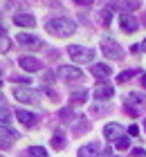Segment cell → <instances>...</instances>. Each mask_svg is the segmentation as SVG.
<instances>
[{
	"label": "cell",
	"mask_w": 146,
	"mask_h": 157,
	"mask_svg": "<svg viewBox=\"0 0 146 157\" xmlns=\"http://www.w3.org/2000/svg\"><path fill=\"white\" fill-rule=\"evenodd\" d=\"M18 137H20V135L14 130V128H9V126H0V146H11Z\"/></svg>",
	"instance_id": "52a82bcc"
},
{
	"label": "cell",
	"mask_w": 146,
	"mask_h": 157,
	"mask_svg": "<svg viewBox=\"0 0 146 157\" xmlns=\"http://www.w3.org/2000/svg\"><path fill=\"white\" fill-rule=\"evenodd\" d=\"M142 83H144V88H146V74H144V76H142Z\"/></svg>",
	"instance_id": "d6a6232c"
},
{
	"label": "cell",
	"mask_w": 146,
	"mask_h": 157,
	"mask_svg": "<svg viewBox=\"0 0 146 157\" xmlns=\"http://www.w3.org/2000/svg\"><path fill=\"white\" fill-rule=\"evenodd\" d=\"M110 7H124V9H137L140 2H112Z\"/></svg>",
	"instance_id": "603a6c76"
},
{
	"label": "cell",
	"mask_w": 146,
	"mask_h": 157,
	"mask_svg": "<svg viewBox=\"0 0 146 157\" xmlns=\"http://www.w3.org/2000/svg\"><path fill=\"white\" fill-rule=\"evenodd\" d=\"M135 74H137V70H126V72H119V74H117V81H119V83H126L128 78H133Z\"/></svg>",
	"instance_id": "d6986e66"
},
{
	"label": "cell",
	"mask_w": 146,
	"mask_h": 157,
	"mask_svg": "<svg viewBox=\"0 0 146 157\" xmlns=\"http://www.w3.org/2000/svg\"><path fill=\"white\" fill-rule=\"evenodd\" d=\"M112 94H115V88L110 83H99L97 88H94V97H97V99H104V101H106V99H110Z\"/></svg>",
	"instance_id": "7c38bea8"
},
{
	"label": "cell",
	"mask_w": 146,
	"mask_h": 157,
	"mask_svg": "<svg viewBox=\"0 0 146 157\" xmlns=\"http://www.w3.org/2000/svg\"><path fill=\"white\" fill-rule=\"evenodd\" d=\"M16 40H18L23 47H27V49H41V47H43V40H41L38 36H34V34H27V32L18 34Z\"/></svg>",
	"instance_id": "5b68a950"
},
{
	"label": "cell",
	"mask_w": 146,
	"mask_h": 157,
	"mask_svg": "<svg viewBox=\"0 0 146 157\" xmlns=\"http://www.w3.org/2000/svg\"><path fill=\"white\" fill-rule=\"evenodd\" d=\"M18 65L23 70H27V72H38V70H41V61L34 59V56H20Z\"/></svg>",
	"instance_id": "30bf717a"
},
{
	"label": "cell",
	"mask_w": 146,
	"mask_h": 157,
	"mask_svg": "<svg viewBox=\"0 0 146 157\" xmlns=\"http://www.w3.org/2000/svg\"><path fill=\"white\" fill-rule=\"evenodd\" d=\"M142 105H144V99H142L140 94L130 92V94L126 97V110L130 112V115H137V112L142 110Z\"/></svg>",
	"instance_id": "ba28073f"
},
{
	"label": "cell",
	"mask_w": 146,
	"mask_h": 157,
	"mask_svg": "<svg viewBox=\"0 0 146 157\" xmlns=\"http://www.w3.org/2000/svg\"><path fill=\"white\" fill-rule=\"evenodd\" d=\"M110 65H104V63H94L92 65V74L97 76V78H106V76H110Z\"/></svg>",
	"instance_id": "2e32d148"
},
{
	"label": "cell",
	"mask_w": 146,
	"mask_h": 157,
	"mask_svg": "<svg viewBox=\"0 0 146 157\" xmlns=\"http://www.w3.org/2000/svg\"><path fill=\"white\" fill-rule=\"evenodd\" d=\"M14 23L18 27H34L36 20H34L32 13H16V16H14Z\"/></svg>",
	"instance_id": "9a60e30c"
},
{
	"label": "cell",
	"mask_w": 146,
	"mask_h": 157,
	"mask_svg": "<svg viewBox=\"0 0 146 157\" xmlns=\"http://www.w3.org/2000/svg\"><path fill=\"white\" fill-rule=\"evenodd\" d=\"M0 121H2V126H9L11 121V110L7 105H0Z\"/></svg>",
	"instance_id": "ac0fdd59"
},
{
	"label": "cell",
	"mask_w": 146,
	"mask_h": 157,
	"mask_svg": "<svg viewBox=\"0 0 146 157\" xmlns=\"http://www.w3.org/2000/svg\"><path fill=\"white\" fill-rule=\"evenodd\" d=\"M101 157H112V151H110V148H106V151H101Z\"/></svg>",
	"instance_id": "f546056e"
},
{
	"label": "cell",
	"mask_w": 146,
	"mask_h": 157,
	"mask_svg": "<svg viewBox=\"0 0 146 157\" xmlns=\"http://www.w3.org/2000/svg\"><path fill=\"white\" fill-rule=\"evenodd\" d=\"M99 20H101V23H104L106 27L110 25V9H104V11H101V16H99Z\"/></svg>",
	"instance_id": "d4e9b609"
},
{
	"label": "cell",
	"mask_w": 146,
	"mask_h": 157,
	"mask_svg": "<svg viewBox=\"0 0 146 157\" xmlns=\"http://www.w3.org/2000/svg\"><path fill=\"white\" fill-rule=\"evenodd\" d=\"M133 157H146V151H144V148H135V151H133Z\"/></svg>",
	"instance_id": "83f0119b"
},
{
	"label": "cell",
	"mask_w": 146,
	"mask_h": 157,
	"mask_svg": "<svg viewBox=\"0 0 146 157\" xmlns=\"http://www.w3.org/2000/svg\"><path fill=\"white\" fill-rule=\"evenodd\" d=\"M27 157H47V151L43 146H32L27 148Z\"/></svg>",
	"instance_id": "e0dca14e"
},
{
	"label": "cell",
	"mask_w": 146,
	"mask_h": 157,
	"mask_svg": "<svg viewBox=\"0 0 146 157\" xmlns=\"http://www.w3.org/2000/svg\"><path fill=\"white\" fill-rule=\"evenodd\" d=\"M68 54H70V59L74 63H92L94 61V49L83 47V45H70Z\"/></svg>",
	"instance_id": "7a4b0ae2"
},
{
	"label": "cell",
	"mask_w": 146,
	"mask_h": 157,
	"mask_svg": "<svg viewBox=\"0 0 146 157\" xmlns=\"http://www.w3.org/2000/svg\"><path fill=\"white\" fill-rule=\"evenodd\" d=\"M115 146L119 148V151H126V148L130 146V139H128V135H121V137L115 141Z\"/></svg>",
	"instance_id": "ffe728a7"
},
{
	"label": "cell",
	"mask_w": 146,
	"mask_h": 157,
	"mask_svg": "<svg viewBox=\"0 0 146 157\" xmlns=\"http://www.w3.org/2000/svg\"><path fill=\"white\" fill-rule=\"evenodd\" d=\"M58 76L65 78V81H79V78H83V72H81V67L61 65V67H58Z\"/></svg>",
	"instance_id": "8992f818"
},
{
	"label": "cell",
	"mask_w": 146,
	"mask_h": 157,
	"mask_svg": "<svg viewBox=\"0 0 146 157\" xmlns=\"http://www.w3.org/2000/svg\"><path fill=\"white\" fill-rule=\"evenodd\" d=\"M52 78H54L52 72H45V83H52Z\"/></svg>",
	"instance_id": "4dcf8cb0"
},
{
	"label": "cell",
	"mask_w": 146,
	"mask_h": 157,
	"mask_svg": "<svg viewBox=\"0 0 146 157\" xmlns=\"http://www.w3.org/2000/svg\"><path fill=\"white\" fill-rule=\"evenodd\" d=\"M58 117H61L63 121H72V110L70 108H63L61 112H58Z\"/></svg>",
	"instance_id": "484cf974"
},
{
	"label": "cell",
	"mask_w": 146,
	"mask_h": 157,
	"mask_svg": "<svg viewBox=\"0 0 146 157\" xmlns=\"http://www.w3.org/2000/svg\"><path fill=\"white\" fill-rule=\"evenodd\" d=\"M79 157H99V144H85V146H81L79 148V153H77Z\"/></svg>",
	"instance_id": "5bb4252c"
},
{
	"label": "cell",
	"mask_w": 146,
	"mask_h": 157,
	"mask_svg": "<svg viewBox=\"0 0 146 157\" xmlns=\"http://www.w3.org/2000/svg\"><path fill=\"white\" fill-rule=\"evenodd\" d=\"M88 128H90V124H88V121H81V124H77V126H74V130L79 132V130H88Z\"/></svg>",
	"instance_id": "4316f807"
},
{
	"label": "cell",
	"mask_w": 146,
	"mask_h": 157,
	"mask_svg": "<svg viewBox=\"0 0 146 157\" xmlns=\"http://www.w3.org/2000/svg\"><path fill=\"white\" fill-rule=\"evenodd\" d=\"M140 49H144V52H146V38L142 40V45H140Z\"/></svg>",
	"instance_id": "1f68e13d"
},
{
	"label": "cell",
	"mask_w": 146,
	"mask_h": 157,
	"mask_svg": "<svg viewBox=\"0 0 146 157\" xmlns=\"http://www.w3.org/2000/svg\"><path fill=\"white\" fill-rule=\"evenodd\" d=\"M137 132H140V128H137L135 124H133V126H130V128H128V135H133V137H135V135H137Z\"/></svg>",
	"instance_id": "f1b7e54d"
},
{
	"label": "cell",
	"mask_w": 146,
	"mask_h": 157,
	"mask_svg": "<svg viewBox=\"0 0 146 157\" xmlns=\"http://www.w3.org/2000/svg\"><path fill=\"white\" fill-rule=\"evenodd\" d=\"M0 27H2V25H0Z\"/></svg>",
	"instance_id": "8d00e7d4"
},
{
	"label": "cell",
	"mask_w": 146,
	"mask_h": 157,
	"mask_svg": "<svg viewBox=\"0 0 146 157\" xmlns=\"http://www.w3.org/2000/svg\"><path fill=\"white\" fill-rule=\"evenodd\" d=\"M45 29L52 34V36H58V38H65V36H72L77 32V25L72 23L70 18H52L45 23Z\"/></svg>",
	"instance_id": "6da1fadb"
},
{
	"label": "cell",
	"mask_w": 146,
	"mask_h": 157,
	"mask_svg": "<svg viewBox=\"0 0 146 157\" xmlns=\"http://www.w3.org/2000/svg\"><path fill=\"white\" fill-rule=\"evenodd\" d=\"M88 92L85 90H79V92H72V101H85Z\"/></svg>",
	"instance_id": "cb8c5ba5"
},
{
	"label": "cell",
	"mask_w": 146,
	"mask_h": 157,
	"mask_svg": "<svg viewBox=\"0 0 146 157\" xmlns=\"http://www.w3.org/2000/svg\"><path fill=\"white\" fill-rule=\"evenodd\" d=\"M52 146H54V148H63V146H65V137H63V132H54V137H52Z\"/></svg>",
	"instance_id": "44dd1931"
},
{
	"label": "cell",
	"mask_w": 146,
	"mask_h": 157,
	"mask_svg": "<svg viewBox=\"0 0 146 157\" xmlns=\"http://www.w3.org/2000/svg\"><path fill=\"white\" fill-rule=\"evenodd\" d=\"M119 27H121V29L124 32H135L137 29V20L133 18V16H130V13H121V16H119Z\"/></svg>",
	"instance_id": "4fadbf2b"
},
{
	"label": "cell",
	"mask_w": 146,
	"mask_h": 157,
	"mask_svg": "<svg viewBox=\"0 0 146 157\" xmlns=\"http://www.w3.org/2000/svg\"><path fill=\"white\" fill-rule=\"evenodd\" d=\"M16 117L20 119V124L27 126V128H32V126L38 124V115H36V112H29V110H23V108L16 112Z\"/></svg>",
	"instance_id": "9c48e42d"
},
{
	"label": "cell",
	"mask_w": 146,
	"mask_h": 157,
	"mask_svg": "<svg viewBox=\"0 0 146 157\" xmlns=\"http://www.w3.org/2000/svg\"><path fill=\"white\" fill-rule=\"evenodd\" d=\"M0 157H2V155H0Z\"/></svg>",
	"instance_id": "d590c367"
},
{
	"label": "cell",
	"mask_w": 146,
	"mask_h": 157,
	"mask_svg": "<svg viewBox=\"0 0 146 157\" xmlns=\"http://www.w3.org/2000/svg\"><path fill=\"white\" fill-rule=\"evenodd\" d=\"M11 45H9V38H7V32H0V52H7Z\"/></svg>",
	"instance_id": "7402d4cb"
},
{
	"label": "cell",
	"mask_w": 146,
	"mask_h": 157,
	"mask_svg": "<svg viewBox=\"0 0 146 157\" xmlns=\"http://www.w3.org/2000/svg\"><path fill=\"white\" fill-rule=\"evenodd\" d=\"M144 25H146V13H144Z\"/></svg>",
	"instance_id": "836d02e7"
},
{
	"label": "cell",
	"mask_w": 146,
	"mask_h": 157,
	"mask_svg": "<svg viewBox=\"0 0 146 157\" xmlns=\"http://www.w3.org/2000/svg\"><path fill=\"white\" fill-rule=\"evenodd\" d=\"M101 52H104L108 59H112V61H121L124 59V49L110 38H106L104 43H101Z\"/></svg>",
	"instance_id": "277c9868"
},
{
	"label": "cell",
	"mask_w": 146,
	"mask_h": 157,
	"mask_svg": "<svg viewBox=\"0 0 146 157\" xmlns=\"http://www.w3.org/2000/svg\"><path fill=\"white\" fill-rule=\"evenodd\" d=\"M144 128H146V121H144Z\"/></svg>",
	"instance_id": "e575fe53"
},
{
	"label": "cell",
	"mask_w": 146,
	"mask_h": 157,
	"mask_svg": "<svg viewBox=\"0 0 146 157\" xmlns=\"http://www.w3.org/2000/svg\"><path fill=\"white\" fill-rule=\"evenodd\" d=\"M124 135V128L119 126V124H106V128H104V137L108 139V141H117Z\"/></svg>",
	"instance_id": "8fae6325"
},
{
	"label": "cell",
	"mask_w": 146,
	"mask_h": 157,
	"mask_svg": "<svg viewBox=\"0 0 146 157\" xmlns=\"http://www.w3.org/2000/svg\"><path fill=\"white\" fill-rule=\"evenodd\" d=\"M14 97L18 99V101H23V103H38L41 101V94L36 90H32V88H14Z\"/></svg>",
	"instance_id": "3957f363"
}]
</instances>
